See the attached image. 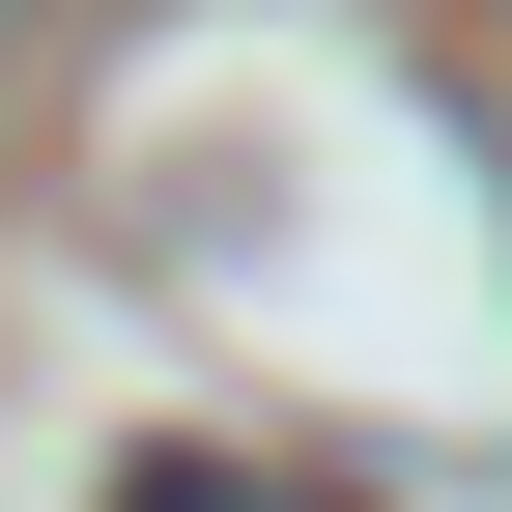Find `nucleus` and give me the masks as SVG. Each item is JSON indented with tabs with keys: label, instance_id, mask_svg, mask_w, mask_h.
<instances>
[{
	"label": "nucleus",
	"instance_id": "1",
	"mask_svg": "<svg viewBox=\"0 0 512 512\" xmlns=\"http://www.w3.org/2000/svg\"><path fill=\"white\" fill-rule=\"evenodd\" d=\"M114 512H256V484H228V456H114Z\"/></svg>",
	"mask_w": 512,
	"mask_h": 512
},
{
	"label": "nucleus",
	"instance_id": "2",
	"mask_svg": "<svg viewBox=\"0 0 512 512\" xmlns=\"http://www.w3.org/2000/svg\"><path fill=\"white\" fill-rule=\"evenodd\" d=\"M29 29H86V0H0V57H29Z\"/></svg>",
	"mask_w": 512,
	"mask_h": 512
}]
</instances>
